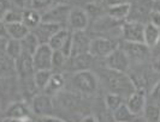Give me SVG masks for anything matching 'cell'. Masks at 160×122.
I'll use <instances>...</instances> for the list:
<instances>
[{
  "label": "cell",
  "mask_w": 160,
  "mask_h": 122,
  "mask_svg": "<svg viewBox=\"0 0 160 122\" xmlns=\"http://www.w3.org/2000/svg\"><path fill=\"white\" fill-rule=\"evenodd\" d=\"M130 60L127 56V54L124 53V50L118 47L116 50H113L112 53L107 57H105V65L107 68L113 70V71H118L127 73L130 68Z\"/></svg>",
  "instance_id": "7"
},
{
  "label": "cell",
  "mask_w": 160,
  "mask_h": 122,
  "mask_svg": "<svg viewBox=\"0 0 160 122\" xmlns=\"http://www.w3.org/2000/svg\"><path fill=\"white\" fill-rule=\"evenodd\" d=\"M105 0H87V4H99L101 5Z\"/></svg>",
  "instance_id": "48"
},
{
  "label": "cell",
  "mask_w": 160,
  "mask_h": 122,
  "mask_svg": "<svg viewBox=\"0 0 160 122\" xmlns=\"http://www.w3.org/2000/svg\"><path fill=\"white\" fill-rule=\"evenodd\" d=\"M105 108L108 109L110 111H114L119 108L122 104H124V97L120 96L118 93H112V92H108L105 97Z\"/></svg>",
  "instance_id": "26"
},
{
  "label": "cell",
  "mask_w": 160,
  "mask_h": 122,
  "mask_svg": "<svg viewBox=\"0 0 160 122\" xmlns=\"http://www.w3.org/2000/svg\"><path fill=\"white\" fill-rule=\"evenodd\" d=\"M92 40L86 34V31H76L72 33V53L71 56L81 55V54H87L89 53ZM70 56V57H71Z\"/></svg>",
  "instance_id": "13"
},
{
  "label": "cell",
  "mask_w": 160,
  "mask_h": 122,
  "mask_svg": "<svg viewBox=\"0 0 160 122\" xmlns=\"http://www.w3.org/2000/svg\"><path fill=\"white\" fill-rule=\"evenodd\" d=\"M131 122H149V121L144 117L143 115H142V116L140 115V116H135V117H134V120H132Z\"/></svg>",
  "instance_id": "45"
},
{
  "label": "cell",
  "mask_w": 160,
  "mask_h": 122,
  "mask_svg": "<svg viewBox=\"0 0 160 122\" xmlns=\"http://www.w3.org/2000/svg\"><path fill=\"white\" fill-rule=\"evenodd\" d=\"M68 62V57L60 50H53V59H52V70H60L64 68Z\"/></svg>",
  "instance_id": "32"
},
{
  "label": "cell",
  "mask_w": 160,
  "mask_h": 122,
  "mask_svg": "<svg viewBox=\"0 0 160 122\" xmlns=\"http://www.w3.org/2000/svg\"><path fill=\"white\" fill-rule=\"evenodd\" d=\"M120 48L129 57L130 62H144L152 56V50L148 48L144 43L137 42H123V47Z\"/></svg>",
  "instance_id": "3"
},
{
  "label": "cell",
  "mask_w": 160,
  "mask_h": 122,
  "mask_svg": "<svg viewBox=\"0 0 160 122\" xmlns=\"http://www.w3.org/2000/svg\"><path fill=\"white\" fill-rule=\"evenodd\" d=\"M12 5H15L16 7L25 10L28 6H30V0H10Z\"/></svg>",
  "instance_id": "38"
},
{
  "label": "cell",
  "mask_w": 160,
  "mask_h": 122,
  "mask_svg": "<svg viewBox=\"0 0 160 122\" xmlns=\"http://www.w3.org/2000/svg\"><path fill=\"white\" fill-rule=\"evenodd\" d=\"M80 122H98L96 121L95 116H92V115H88V116H84Z\"/></svg>",
  "instance_id": "44"
},
{
  "label": "cell",
  "mask_w": 160,
  "mask_h": 122,
  "mask_svg": "<svg viewBox=\"0 0 160 122\" xmlns=\"http://www.w3.org/2000/svg\"><path fill=\"white\" fill-rule=\"evenodd\" d=\"M11 7H12V4L10 0H0V20H2L4 16Z\"/></svg>",
  "instance_id": "34"
},
{
  "label": "cell",
  "mask_w": 160,
  "mask_h": 122,
  "mask_svg": "<svg viewBox=\"0 0 160 122\" xmlns=\"http://www.w3.org/2000/svg\"><path fill=\"white\" fill-rule=\"evenodd\" d=\"M149 122H159L160 121V108L154 103L147 104L142 114Z\"/></svg>",
  "instance_id": "31"
},
{
  "label": "cell",
  "mask_w": 160,
  "mask_h": 122,
  "mask_svg": "<svg viewBox=\"0 0 160 122\" xmlns=\"http://www.w3.org/2000/svg\"><path fill=\"white\" fill-rule=\"evenodd\" d=\"M151 97L154 102H158L160 103V79L159 81L154 85V88L151 90Z\"/></svg>",
  "instance_id": "37"
},
{
  "label": "cell",
  "mask_w": 160,
  "mask_h": 122,
  "mask_svg": "<svg viewBox=\"0 0 160 122\" xmlns=\"http://www.w3.org/2000/svg\"><path fill=\"white\" fill-rule=\"evenodd\" d=\"M70 11H71V7L68 4L59 2L56 6L46 11L45 13H42V22L54 23V24L64 26L65 24H68Z\"/></svg>",
  "instance_id": "4"
},
{
  "label": "cell",
  "mask_w": 160,
  "mask_h": 122,
  "mask_svg": "<svg viewBox=\"0 0 160 122\" xmlns=\"http://www.w3.org/2000/svg\"><path fill=\"white\" fill-rule=\"evenodd\" d=\"M0 122H4V120H0Z\"/></svg>",
  "instance_id": "50"
},
{
  "label": "cell",
  "mask_w": 160,
  "mask_h": 122,
  "mask_svg": "<svg viewBox=\"0 0 160 122\" xmlns=\"http://www.w3.org/2000/svg\"><path fill=\"white\" fill-rule=\"evenodd\" d=\"M65 88V78L63 74L60 73H54L52 74L51 79L48 81L46 89L43 90V92L48 95V96H58L63 89Z\"/></svg>",
  "instance_id": "18"
},
{
  "label": "cell",
  "mask_w": 160,
  "mask_h": 122,
  "mask_svg": "<svg viewBox=\"0 0 160 122\" xmlns=\"http://www.w3.org/2000/svg\"><path fill=\"white\" fill-rule=\"evenodd\" d=\"M112 114L116 122H131L134 120V117H135V115L129 110L127 103L122 104L117 110L113 111Z\"/></svg>",
  "instance_id": "28"
},
{
  "label": "cell",
  "mask_w": 160,
  "mask_h": 122,
  "mask_svg": "<svg viewBox=\"0 0 160 122\" xmlns=\"http://www.w3.org/2000/svg\"><path fill=\"white\" fill-rule=\"evenodd\" d=\"M59 0H30V6L29 7L40 12L41 15L48 11L49 8L56 6L57 4H59Z\"/></svg>",
  "instance_id": "29"
},
{
  "label": "cell",
  "mask_w": 160,
  "mask_h": 122,
  "mask_svg": "<svg viewBox=\"0 0 160 122\" xmlns=\"http://www.w3.org/2000/svg\"><path fill=\"white\" fill-rule=\"evenodd\" d=\"M16 74L15 61L8 56L0 55V79H8Z\"/></svg>",
  "instance_id": "23"
},
{
  "label": "cell",
  "mask_w": 160,
  "mask_h": 122,
  "mask_svg": "<svg viewBox=\"0 0 160 122\" xmlns=\"http://www.w3.org/2000/svg\"><path fill=\"white\" fill-rule=\"evenodd\" d=\"M108 2V6L110 5H116V4H123V2H128L127 0H106Z\"/></svg>",
  "instance_id": "46"
},
{
  "label": "cell",
  "mask_w": 160,
  "mask_h": 122,
  "mask_svg": "<svg viewBox=\"0 0 160 122\" xmlns=\"http://www.w3.org/2000/svg\"><path fill=\"white\" fill-rule=\"evenodd\" d=\"M6 30H8V38L16 41H22L28 34L30 33V30L22 22L12 23V24H6Z\"/></svg>",
  "instance_id": "21"
},
{
  "label": "cell",
  "mask_w": 160,
  "mask_h": 122,
  "mask_svg": "<svg viewBox=\"0 0 160 122\" xmlns=\"http://www.w3.org/2000/svg\"><path fill=\"white\" fill-rule=\"evenodd\" d=\"M32 110L28 106L27 102L23 101H17L11 103L6 109L5 117L10 119H32Z\"/></svg>",
  "instance_id": "15"
},
{
  "label": "cell",
  "mask_w": 160,
  "mask_h": 122,
  "mask_svg": "<svg viewBox=\"0 0 160 122\" xmlns=\"http://www.w3.org/2000/svg\"><path fill=\"white\" fill-rule=\"evenodd\" d=\"M4 122H32V119H10V117H5Z\"/></svg>",
  "instance_id": "42"
},
{
  "label": "cell",
  "mask_w": 160,
  "mask_h": 122,
  "mask_svg": "<svg viewBox=\"0 0 160 122\" xmlns=\"http://www.w3.org/2000/svg\"><path fill=\"white\" fill-rule=\"evenodd\" d=\"M0 37H8L6 24L4 23V20H0Z\"/></svg>",
  "instance_id": "40"
},
{
  "label": "cell",
  "mask_w": 160,
  "mask_h": 122,
  "mask_svg": "<svg viewBox=\"0 0 160 122\" xmlns=\"http://www.w3.org/2000/svg\"><path fill=\"white\" fill-rule=\"evenodd\" d=\"M96 121L98 122H116L114 121V117H113L112 111H110L108 109H101L99 111V115L96 117Z\"/></svg>",
  "instance_id": "33"
},
{
  "label": "cell",
  "mask_w": 160,
  "mask_h": 122,
  "mask_svg": "<svg viewBox=\"0 0 160 122\" xmlns=\"http://www.w3.org/2000/svg\"><path fill=\"white\" fill-rule=\"evenodd\" d=\"M22 23H23L30 31H34V30L42 23V15H41L40 12L32 10V8H25L23 11Z\"/></svg>",
  "instance_id": "19"
},
{
  "label": "cell",
  "mask_w": 160,
  "mask_h": 122,
  "mask_svg": "<svg viewBox=\"0 0 160 122\" xmlns=\"http://www.w3.org/2000/svg\"><path fill=\"white\" fill-rule=\"evenodd\" d=\"M23 11L22 8L12 7L6 12V15L4 16L2 20L5 24H12V23H19L22 22V17H23Z\"/></svg>",
  "instance_id": "30"
},
{
  "label": "cell",
  "mask_w": 160,
  "mask_h": 122,
  "mask_svg": "<svg viewBox=\"0 0 160 122\" xmlns=\"http://www.w3.org/2000/svg\"><path fill=\"white\" fill-rule=\"evenodd\" d=\"M152 56H160V38L158 41V43L155 44V47L152 49Z\"/></svg>",
  "instance_id": "43"
},
{
  "label": "cell",
  "mask_w": 160,
  "mask_h": 122,
  "mask_svg": "<svg viewBox=\"0 0 160 122\" xmlns=\"http://www.w3.org/2000/svg\"><path fill=\"white\" fill-rule=\"evenodd\" d=\"M62 1H70V0H62Z\"/></svg>",
  "instance_id": "49"
},
{
  "label": "cell",
  "mask_w": 160,
  "mask_h": 122,
  "mask_svg": "<svg viewBox=\"0 0 160 122\" xmlns=\"http://www.w3.org/2000/svg\"><path fill=\"white\" fill-rule=\"evenodd\" d=\"M131 4L130 2H123V4H116L110 5L107 8V16L114 22H125L128 20L129 16L131 15Z\"/></svg>",
  "instance_id": "17"
},
{
  "label": "cell",
  "mask_w": 160,
  "mask_h": 122,
  "mask_svg": "<svg viewBox=\"0 0 160 122\" xmlns=\"http://www.w3.org/2000/svg\"><path fill=\"white\" fill-rule=\"evenodd\" d=\"M118 48V44L114 40L106 37H96L93 38L89 47V54L93 57H107L113 50Z\"/></svg>",
  "instance_id": "5"
},
{
  "label": "cell",
  "mask_w": 160,
  "mask_h": 122,
  "mask_svg": "<svg viewBox=\"0 0 160 122\" xmlns=\"http://www.w3.org/2000/svg\"><path fill=\"white\" fill-rule=\"evenodd\" d=\"M8 40H10L8 37H0V52H4L5 53V49H6Z\"/></svg>",
  "instance_id": "41"
},
{
  "label": "cell",
  "mask_w": 160,
  "mask_h": 122,
  "mask_svg": "<svg viewBox=\"0 0 160 122\" xmlns=\"http://www.w3.org/2000/svg\"><path fill=\"white\" fill-rule=\"evenodd\" d=\"M99 79L108 92L118 93L123 97H129L136 90L128 74L113 71L107 67L99 72Z\"/></svg>",
  "instance_id": "1"
},
{
  "label": "cell",
  "mask_w": 160,
  "mask_h": 122,
  "mask_svg": "<svg viewBox=\"0 0 160 122\" xmlns=\"http://www.w3.org/2000/svg\"><path fill=\"white\" fill-rule=\"evenodd\" d=\"M89 24V17L84 8L73 7L70 11L68 25L72 30V33L76 31H84Z\"/></svg>",
  "instance_id": "10"
},
{
  "label": "cell",
  "mask_w": 160,
  "mask_h": 122,
  "mask_svg": "<svg viewBox=\"0 0 160 122\" xmlns=\"http://www.w3.org/2000/svg\"><path fill=\"white\" fill-rule=\"evenodd\" d=\"M52 71L47 70H41V71H35V73L32 75V79L35 83V86L39 91H43L47 86L48 81L52 77Z\"/></svg>",
  "instance_id": "24"
},
{
  "label": "cell",
  "mask_w": 160,
  "mask_h": 122,
  "mask_svg": "<svg viewBox=\"0 0 160 122\" xmlns=\"http://www.w3.org/2000/svg\"><path fill=\"white\" fill-rule=\"evenodd\" d=\"M153 70L157 72L158 74H160V56H155L153 59L152 61V65H151Z\"/></svg>",
  "instance_id": "39"
},
{
  "label": "cell",
  "mask_w": 160,
  "mask_h": 122,
  "mask_svg": "<svg viewBox=\"0 0 160 122\" xmlns=\"http://www.w3.org/2000/svg\"><path fill=\"white\" fill-rule=\"evenodd\" d=\"M32 110L38 116L52 115L54 111V104L52 97L43 93H36L32 99Z\"/></svg>",
  "instance_id": "9"
},
{
  "label": "cell",
  "mask_w": 160,
  "mask_h": 122,
  "mask_svg": "<svg viewBox=\"0 0 160 122\" xmlns=\"http://www.w3.org/2000/svg\"><path fill=\"white\" fill-rule=\"evenodd\" d=\"M69 35H70V31H69L68 29H65V28H62V29L49 40L48 46L53 49V50H60Z\"/></svg>",
  "instance_id": "25"
},
{
  "label": "cell",
  "mask_w": 160,
  "mask_h": 122,
  "mask_svg": "<svg viewBox=\"0 0 160 122\" xmlns=\"http://www.w3.org/2000/svg\"><path fill=\"white\" fill-rule=\"evenodd\" d=\"M160 38V29H158L155 25H153L151 22L144 24V33H143V43L152 50L155 44L158 43Z\"/></svg>",
  "instance_id": "20"
},
{
  "label": "cell",
  "mask_w": 160,
  "mask_h": 122,
  "mask_svg": "<svg viewBox=\"0 0 160 122\" xmlns=\"http://www.w3.org/2000/svg\"><path fill=\"white\" fill-rule=\"evenodd\" d=\"M149 22L153 25H155L158 29H160V12L159 11H155L152 10L151 13H149Z\"/></svg>",
  "instance_id": "35"
},
{
  "label": "cell",
  "mask_w": 160,
  "mask_h": 122,
  "mask_svg": "<svg viewBox=\"0 0 160 122\" xmlns=\"http://www.w3.org/2000/svg\"><path fill=\"white\" fill-rule=\"evenodd\" d=\"M36 122H66L65 120L60 119V117H57L53 115H47V116H38Z\"/></svg>",
  "instance_id": "36"
},
{
  "label": "cell",
  "mask_w": 160,
  "mask_h": 122,
  "mask_svg": "<svg viewBox=\"0 0 160 122\" xmlns=\"http://www.w3.org/2000/svg\"><path fill=\"white\" fill-rule=\"evenodd\" d=\"M22 53H23V50H22V46H21V41L8 40L6 49H5L6 56H8L13 61H16L17 59L22 55Z\"/></svg>",
  "instance_id": "27"
},
{
  "label": "cell",
  "mask_w": 160,
  "mask_h": 122,
  "mask_svg": "<svg viewBox=\"0 0 160 122\" xmlns=\"http://www.w3.org/2000/svg\"><path fill=\"white\" fill-rule=\"evenodd\" d=\"M15 67H16V74L19 75L21 79L32 77L35 73L32 55L22 53V55L15 61Z\"/></svg>",
  "instance_id": "12"
},
{
  "label": "cell",
  "mask_w": 160,
  "mask_h": 122,
  "mask_svg": "<svg viewBox=\"0 0 160 122\" xmlns=\"http://www.w3.org/2000/svg\"><path fill=\"white\" fill-rule=\"evenodd\" d=\"M93 59L89 53L87 54H81V55H76V56H71L68 59V70L72 71V72H80V71H86L89 70V67L93 64Z\"/></svg>",
  "instance_id": "16"
},
{
  "label": "cell",
  "mask_w": 160,
  "mask_h": 122,
  "mask_svg": "<svg viewBox=\"0 0 160 122\" xmlns=\"http://www.w3.org/2000/svg\"><path fill=\"white\" fill-rule=\"evenodd\" d=\"M152 10H155V11H159L160 12V0H154Z\"/></svg>",
  "instance_id": "47"
},
{
  "label": "cell",
  "mask_w": 160,
  "mask_h": 122,
  "mask_svg": "<svg viewBox=\"0 0 160 122\" xmlns=\"http://www.w3.org/2000/svg\"><path fill=\"white\" fill-rule=\"evenodd\" d=\"M71 85L76 92L81 95H94L99 88V79L96 74L89 70L80 71L72 74Z\"/></svg>",
  "instance_id": "2"
},
{
  "label": "cell",
  "mask_w": 160,
  "mask_h": 122,
  "mask_svg": "<svg viewBox=\"0 0 160 122\" xmlns=\"http://www.w3.org/2000/svg\"><path fill=\"white\" fill-rule=\"evenodd\" d=\"M52 59H53V49L48 44H40V47L32 55L35 71H41V70L52 71Z\"/></svg>",
  "instance_id": "8"
},
{
  "label": "cell",
  "mask_w": 160,
  "mask_h": 122,
  "mask_svg": "<svg viewBox=\"0 0 160 122\" xmlns=\"http://www.w3.org/2000/svg\"><path fill=\"white\" fill-rule=\"evenodd\" d=\"M122 37L124 42L143 43L144 24L138 20H125L122 24Z\"/></svg>",
  "instance_id": "6"
},
{
  "label": "cell",
  "mask_w": 160,
  "mask_h": 122,
  "mask_svg": "<svg viewBox=\"0 0 160 122\" xmlns=\"http://www.w3.org/2000/svg\"><path fill=\"white\" fill-rule=\"evenodd\" d=\"M62 28V25L54 24V23H48V22H42L32 33L36 35L41 44H48L49 40L56 35Z\"/></svg>",
  "instance_id": "14"
},
{
  "label": "cell",
  "mask_w": 160,
  "mask_h": 122,
  "mask_svg": "<svg viewBox=\"0 0 160 122\" xmlns=\"http://www.w3.org/2000/svg\"><path fill=\"white\" fill-rule=\"evenodd\" d=\"M159 122H160V121H159Z\"/></svg>",
  "instance_id": "51"
},
{
  "label": "cell",
  "mask_w": 160,
  "mask_h": 122,
  "mask_svg": "<svg viewBox=\"0 0 160 122\" xmlns=\"http://www.w3.org/2000/svg\"><path fill=\"white\" fill-rule=\"evenodd\" d=\"M127 106L129 110L135 115L140 116L143 114V110L147 106V96H146V91L143 90H135L127 99Z\"/></svg>",
  "instance_id": "11"
},
{
  "label": "cell",
  "mask_w": 160,
  "mask_h": 122,
  "mask_svg": "<svg viewBox=\"0 0 160 122\" xmlns=\"http://www.w3.org/2000/svg\"><path fill=\"white\" fill-rule=\"evenodd\" d=\"M40 41L36 37V35L30 31L28 34L23 40L21 41V46H22V50L25 54H29V55H34V53L38 50V48L40 47Z\"/></svg>",
  "instance_id": "22"
}]
</instances>
